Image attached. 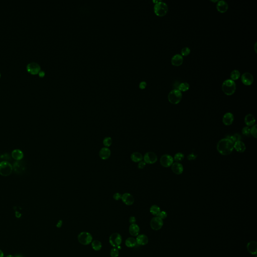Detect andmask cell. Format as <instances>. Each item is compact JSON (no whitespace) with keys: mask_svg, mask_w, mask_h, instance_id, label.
<instances>
[{"mask_svg":"<svg viewBox=\"0 0 257 257\" xmlns=\"http://www.w3.org/2000/svg\"><path fill=\"white\" fill-rule=\"evenodd\" d=\"M234 143L227 138L221 140L217 144V150L222 155L231 154L234 150Z\"/></svg>","mask_w":257,"mask_h":257,"instance_id":"obj_1","label":"cell"},{"mask_svg":"<svg viewBox=\"0 0 257 257\" xmlns=\"http://www.w3.org/2000/svg\"><path fill=\"white\" fill-rule=\"evenodd\" d=\"M222 90L224 93L228 96H231L235 93L236 85L235 82L231 79H227L224 81L222 85Z\"/></svg>","mask_w":257,"mask_h":257,"instance_id":"obj_2","label":"cell"},{"mask_svg":"<svg viewBox=\"0 0 257 257\" xmlns=\"http://www.w3.org/2000/svg\"><path fill=\"white\" fill-rule=\"evenodd\" d=\"M155 13L158 16L163 17L166 15L168 11V7L167 4L162 1H158L155 4L154 7Z\"/></svg>","mask_w":257,"mask_h":257,"instance_id":"obj_3","label":"cell"},{"mask_svg":"<svg viewBox=\"0 0 257 257\" xmlns=\"http://www.w3.org/2000/svg\"><path fill=\"white\" fill-rule=\"evenodd\" d=\"M182 98V94L181 91L178 89H174L169 93L168 98L170 103L176 105L181 101Z\"/></svg>","mask_w":257,"mask_h":257,"instance_id":"obj_4","label":"cell"},{"mask_svg":"<svg viewBox=\"0 0 257 257\" xmlns=\"http://www.w3.org/2000/svg\"><path fill=\"white\" fill-rule=\"evenodd\" d=\"M13 166L8 161H4L0 163V175L2 176L10 175L13 171Z\"/></svg>","mask_w":257,"mask_h":257,"instance_id":"obj_5","label":"cell"},{"mask_svg":"<svg viewBox=\"0 0 257 257\" xmlns=\"http://www.w3.org/2000/svg\"><path fill=\"white\" fill-rule=\"evenodd\" d=\"M78 240L80 244L88 245L92 242L93 237L89 232H82L78 235Z\"/></svg>","mask_w":257,"mask_h":257,"instance_id":"obj_6","label":"cell"},{"mask_svg":"<svg viewBox=\"0 0 257 257\" xmlns=\"http://www.w3.org/2000/svg\"><path fill=\"white\" fill-rule=\"evenodd\" d=\"M143 159L144 161L146 164H153L155 163L157 161V156L155 153L148 152L145 154Z\"/></svg>","mask_w":257,"mask_h":257,"instance_id":"obj_7","label":"cell"},{"mask_svg":"<svg viewBox=\"0 0 257 257\" xmlns=\"http://www.w3.org/2000/svg\"><path fill=\"white\" fill-rule=\"evenodd\" d=\"M160 161L162 166L164 167H169L173 164L174 159L170 155L165 154L162 156Z\"/></svg>","mask_w":257,"mask_h":257,"instance_id":"obj_8","label":"cell"},{"mask_svg":"<svg viewBox=\"0 0 257 257\" xmlns=\"http://www.w3.org/2000/svg\"><path fill=\"white\" fill-rule=\"evenodd\" d=\"M122 240L121 236L118 233H113L110 236L109 239L110 244L114 247H118V246H119L121 244Z\"/></svg>","mask_w":257,"mask_h":257,"instance_id":"obj_9","label":"cell"},{"mask_svg":"<svg viewBox=\"0 0 257 257\" xmlns=\"http://www.w3.org/2000/svg\"><path fill=\"white\" fill-rule=\"evenodd\" d=\"M163 225V219H161L158 216L153 217L152 219H151L150 226L151 228L154 230L155 231L159 230L162 227Z\"/></svg>","mask_w":257,"mask_h":257,"instance_id":"obj_10","label":"cell"},{"mask_svg":"<svg viewBox=\"0 0 257 257\" xmlns=\"http://www.w3.org/2000/svg\"><path fill=\"white\" fill-rule=\"evenodd\" d=\"M40 66L38 63L35 62H31L27 65V71L33 75L39 73L40 71Z\"/></svg>","mask_w":257,"mask_h":257,"instance_id":"obj_11","label":"cell"},{"mask_svg":"<svg viewBox=\"0 0 257 257\" xmlns=\"http://www.w3.org/2000/svg\"><path fill=\"white\" fill-rule=\"evenodd\" d=\"M13 169L17 174H22L26 169L25 163L23 161H17L15 162L13 166Z\"/></svg>","mask_w":257,"mask_h":257,"instance_id":"obj_12","label":"cell"},{"mask_svg":"<svg viewBox=\"0 0 257 257\" xmlns=\"http://www.w3.org/2000/svg\"><path fill=\"white\" fill-rule=\"evenodd\" d=\"M241 80L244 85H250L254 81V77L251 73L245 72L243 73L241 76Z\"/></svg>","mask_w":257,"mask_h":257,"instance_id":"obj_13","label":"cell"},{"mask_svg":"<svg viewBox=\"0 0 257 257\" xmlns=\"http://www.w3.org/2000/svg\"><path fill=\"white\" fill-rule=\"evenodd\" d=\"M122 200L125 204L127 206H131L134 202V198L132 194L129 193H125L122 196Z\"/></svg>","mask_w":257,"mask_h":257,"instance_id":"obj_14","label":"cell"},{"mask_svg":"<svg viewBox=\"0 0 257 257\" xmlns=\"http://www.w3.org/2000/svg\"><path fill=\"white\" fill-rule=\"evenodd\" d=\"M111 155V151L108 147H103L100 150L99 156L102 160L108 159Z\"/></svg>","mask_w":257,"mask_h":257,"instance_id":"obj_15","label":"cell"},{"mask_svg":"<svg viewBox=\"0 0 257 257\" xmlns=\"http://www.w3.org/2000/svg\"><path fill=\"white\" fill-rule=\"evenodd\" d=\"M228 8H229V5L226 1L222 0L217 2L216 9L219 12L222 13H224L227 11Z\"/></svg>","mask_w":257,"mask_h":257,"instance_id":"obj_16","label":"cell"},{"mask_svg":"<svg viewBox=\"0 0 257 257\" xmlns=\"http://www.w3.org/2000/svg\"><path fill=\"white\" fill-rule=\"evenodd\" d=\"M234 120V116L231 113H227L224 114L222 118V122L226 126L232 124Z\"/></svg>","mask_w":257,"mask_h":257,"instance_id":"obj_17","label":"cell"},{"mask_svg":"<svg viewBox=\"0 0 257 257\" xmlns=\"http://www.w3.org/2000/svg\"><path fill=\"white\" fill-rule=\"evenodd\" d=\"M171 169L173 173L177 175H180L183 171L182 165L179 162H175L171 165Z\"/></svg>","mask_w":257,"mask_h":257,"instance_id":"obj_18","label":"cell"},{"mask_svg":"<svg viewBox=\"0 0 257 257\" xmlns=\"http://www.w3.org/2000/svg\"><path fill=\"white\" fill-rule=\"evenodd\" d=\"M183 62V57L181 54H177L172 57L171 59V63L173 65L178 67L181 65Z\"/></svg>","mask_w":257,"mask_h":257,"instance_id":"obj_19","label":"cell"},{"mask_svg":"<svg viewBox=\"0 0 257 257\" xmlns=\"http://www.w3.org/2000/svg\"><path fill=\"white\" fill-rule=\"evenodd\" d=\"M234 149L238 152L243 153L245 151L246 147L242 141H238L234 143Z\"/></svg>","mask_w":257,"mask_h":257,"instance_id":"obj_20","label":"cell"},{"mask_svg":"<svg viewBox=\"0 0 257 257\" xmlns=\"http://www.w3.org/2000/svg\"><path fill=\"white\" fill-rule=\"evenodd\" d=\"M247 250L250 254L252 255H256L257 253V243L254 241H252L249 243L247 245Z\"/></svg>","mask_w":257,"mask_h":257,"instance_id":"obj_21","label":"cell"},{"mask_svg":"<svg viewBox=\"0 0 257 257\" xmlns=\"http://www.w3.org/2000/svg\"><path fill=\"white\" fill-rule=\"evenodd\" d=\"M255 117L252 114H248L245 118V123L248 127L253 126L255 124Z\"/></svg>","mask_w":257,"mask_h":257,"instance_id":"obj_22","label":"cell"},{"mask_svg":"<svg viewBox=\"0 0 257 257\" xmlns=\"http://www.w3.org/2000/svg\"><path fill=\"white\" fill-rule=\"evenodd\" d=\"M136 240L137 244L139 245H146L148 243V238L145 235H138Z\"/></svg>","mask_w":257,"mask_h":257,"instance_id":"obj_23","label":"cell"},{"mask_svg":"<svg viewBox=\"0 0 257 257\" xmlns=\"http://www.w3.org/2000/svg\"><path fill=\"white\" fill-rule=\"evenodd\" d=\"M140 232V228L137 224H131L129 227V232L132 236H138Z\"/></svg>","mask_w":257,"mask_h":257,"instance_id":"obj_24","label":"cell"},{"mask_svg":"<svg viewBox=\"0 0 257 257\" xmlns=\"http://www.w3.org/2000/svg\"><path fill=\"white\" fill-rule=\"evenodd\" d=\"M12 158L17 161L21 160L24 157L23 153L20 150H14L12 153Z\"/></svg>","mask_w":257,"mask_h":257,"instance_id":"obj_25","label":"cell"},{"mask_svg":"<svg viewBox=\"0 0 257 257\" xmlns=\"http://www.w3.org/2000/svg\"><path fill=\"white\" fill-rule=\"evenodd\" d=\"M131 159L132 161L134 162H140V161H142L143 159V157L142 154L138 152H135L131 154Z\"/></svg>","mask_w":257,"mask_h":257,"instance_id":"obj_26","label":"cell"},{"mask_svg":"<svg viewBox=\"0 0 257 257\" xmlns=\"http://www.w3.org/2000/svg\"><path fill=\"white\" fill-rule=\"evenodd\" d=\"M126 245L129 248L134 247L137 244L136 239L134 237H129L126 240Z\"/></svg>","mask_w":257,"mask_h":257,"instance_id":"obj_27","label":"cell"},{"mask_svg":"<svg viewBox=\"0 0 257 257\" xmlns=\"http://www.w3.org/2000/svg\"><path fill=\"white\" fill-rule=\"evenodd\" d=\"M91 246L93 249L95 250H99L101 249L102 245L99 240H93L91 243Z\"/></svg>","mask_w":257,"mask_h":257,"instance_id":"obj_28","label":"cell"},{"mask_svg":"<svg viewBox=\"0 0 257 257\" xmlns=\"http://www.w3.org/2000/svg\"><path fill=\"white\" fill-rule=\"evenodd\" d=\"M150 211L153 215L156 216H157L161 211L160 207L156 205H153L152 206L150 209Z\"/></svg>","mask_w":257,"mask_h":257,"instance_id":"obj_29","label":"cell"},{"mask_svg":"<svg viewBox=\"0 0 257 257\" xmlns=\"http://www.w3.org/2000/svg\"><path fill=\"white\" fill-rule=\"evenodd\" d=\"M178 90L181 91H186L189 89V85L188 83H180L178 87Z\"/></svg>","mask_w":257,"mask_h":257,"instance_id":"obj_30","label":"cell"},{"mask_svg":"<svg viewBox=\"0 0 257 257\" xmlns=\"http://www.w3.org/2000/svg\"><path fill=\"white\" fill-rule=\"evenodd\" d=\"M240 73L239 70H234L231 73V80H236L240 77Z\"/></svg>","mask_w":257,"mask_h":257,"instance_id":"obj_31","label":"cell"},{"mask_svg":"<svg viewBox=\"0 0 257 257\" xmlns=\"http://www.w3.org/2000/svg\"><path fill=\"white\" fill-rule=\"evenodd\" d=\"M113 143V140L110 137H107L103 140V144L105 146V147H109L111 146Z\"/></svg>","mask_w":257,"mask_h":257,"instance_id":"obj_32","label":"cell"},{"mask_svg":"<svg viewBox=\"0 0 257 257\" xmlns=\"http://www.w3.org/2000/svg\"><path fill=\"white\" fill-rule=\"evenodd\" d=\"M184 154L182 153H177L175 155L174 157V160L176 161V162H179L182 161L184 159Z\"/></svg>","mask_w":257,"mask_h":257,"instance_id":"obj_33","label":"cell"},{"mask_svg":"<svg viewBox=\"0 0 257 257\" xmlns=\"http://www.w3.org/2000/svg\"><path fill=\"white\" fill-rule=\"evenodd\" d=\"M181 53L182 56H186L189 55L190 53V49L189 47H185L181 49Z\"/></svg>","mask_w":257,"mask_h":257,"instance_id":"obj_34","label":"cell"},{"mask_svg":"<svg viewBox=\"0 0 257 257\" xmlns=\"http://www.w3.org/2000/svg\"><path fill=\"white\" fill-rule=\"evenodd\" d=\"M10 159V157L8 154H0V163L4 161H8Z\"/></svg>","mask_w":257,"mask_h":257,"instance_id":"obj_35","label":"cell"},{"mask_svg":"<svg viewBox=\"0 0 257 257\" xmlns=\"http://www.w3.org/2000/svg\"><path fill=\"white\" fill-rule=\"evenodd\" d=\"M250 128L249 127H245L242 130L243 134L245 136L249 137L250 135Z\"/></svg>","mask_w":257,"mask_h":257,"instance_id":"obj_36","label":"cell"},{"mask_svg":"<svg viewBox=\"0 0 257 257\" xmlns=\"http://www.w3.org/2000/svg\"><path fill=\"white\" fill-rule=\"evenodd\" d=\"M110 255L111 256V257H118V256L119 255V252L118 250V249L117 248H113L111 250Z\"/></svg>","mask_w":257,"mask_h":257,"instance_id":"obj_37","label":"cell"},{"mask_svg":"<svg viewBox=\"0 0 257 257\" xmlns=\"http://www.w3.org/2000/svg\"><path fill=\"white\" fill-rule=\"evenodd\" d=\"M250 135L253 136L254 138H257V125H255L250 128Z\"/></svg>","mask_w":257,"mask_h":257,"instance_id":"obj_38","label":"cell"},{"mask_svg":"<svg viewBox=\"0 0 257 257\" xmlns=\"http://www.w3.org/2000/svg\"><path fill=\"white\" fill-rule=\"evenodd\" d=\"M157 216L159 217L161 219H165L167 216V214L164 211H162L160 212L159 214H158V215Z\"/></svg>","mask_w":257,"mask_h":257,"instance_id":"obj_39","label":"cell"},{"mask_svg":"<svg viewBox=\"0 0 257 257\" xmlns=\"http://www.w3.org/2000/svg\"><path fill=\"white\" fill-rule=\"evenodd\" d=\"M122 195L121 193H114V195H113V198H114V200H116V201H119V199H121L122 198Z\"/></svg>","mask_w":257,"mask_h":257,"instance_id":"obj_40","label":"cell"},{"mask_svg":"<svg viewBox=\"0 0 257 257\" xmlns=\"http://www.w3.org/2000/svg\"><path fill=\"white\" fill-rule=\"evenodd\" d=\"M146 163L144 161H141L139 162L138 165V168L140 169H142L146 166Z\"/></svg>","mask_w":257,"mask_h":257,"instance_id":"obj_41","label":"cell"},{"mask_svg":"<svg viewBox=\"0 0 257 257\" xmlns=\"http://www.w3.org/2000/svg\"><path fill=\"white\" fill-rule=\"evenodd\" d=\"M196 157H197V155H196L194 154V153H191L190 154L188 155V159L189 160H193L195 159Z\"/></svg>","mask_w":257,"mask_h":257,"instance_id":"obj_42","label":"cell"},{"mask_svg":"<svg viewBox=\"0 0 257 257\" xmlns=\"http://www.w3.org/2000/svg\"><path fill=\"white\" fill-rule=\"evenodd\" d=\"M147 86V83L145 81H142L141 83H140L139 87L141 89H144Z\"/></svg>","mask_w":257,"mask_h":257,"instance_id":"obj_43","label":"cell"},{"mask_svg":"<svg viewBox=\"0 0 257 257\" xmlns=\"http://www.w3.org/2000/svg\"><path fill=\"white\" fill-rule=\"evenodd\" d=\"M136 218L134 216H131V217H130L129 222L131 224H135L136 222Z\"/></svg>","mask_w":257,"mask_h":257,"instance_id":"obj_44","label":"cell"},{"mask_svg":"<svg viewBox=\"0 0 257 257\" xmlns=\"http://www.w3.org/2000/svg\"><path fill=\"white\" fill-rule=\"evenodd\" d=\"M39 76L40 77H43V76L45 75V72L43 71V70H40L39 72Z\"/></svg>","mask_w":257,"mask_h":257,"instance_id":"obj_45","label":"cell"},{"mask_svg":"<svg viewBox=\"0 0 257 257\" xmlns=\"http://www.w3.org/2000/svg\"><path fill=\"white\" fill-rule=\"evenodd\" d=\"M62 224V221H59L58 222V224H57V227H61Z\"/></svg>","mask_w":257,"mask_h":257,"instance_id":"obj_46","label":"cell"},{"mask_svg":"<svg viewBox=\"0 0 257 257\" xmlns=\"http://www.w3.org/2000/svg\"><path fill=\"white\" fill-rule=\"evenodd\" d=\"M0 257H4L3 252L1 250H0Z\"/></svg>","mask_w":257,"mask_h":257,"instance_id":"obj_47","label":"cell"},{"mask_svg":"<svg viewBox=\"0 0 257 257\" xmlns=\"http://www.w3.org/2000/svg\"><path fill=\"white\" fill-rule=\"evenodd\" d=\"M256 45H257V42H256V43L255 47V51L256 52H257V51H256Z\"/></svg>","mask_w":257,"mask_h":257,"instance_id":"obj_48","label":"cell"},{"mask_svg":"<svg viewBox=\"0 0 257 257\" xmlns=\"http://www.w3.org/2000/svg\"><path fill=\"white\" fill-rule=\"evenodd\" d=\"M7 257H14L13 256L9 255V256H7Z\"/></svg>","mask_w":257,"mask_h":257,"instance_id":"obj_49","label":"cell"},{"mask_svg":"<svg viewBox=\"0 0 257 257\" xmlns=\"http://www.w3.org/2000/svg\"><path fill=\"white\" fill-rule=\"evenodd\" d=\"M22 257V256H21L17 255V256H16V257Z\"/></svg>","mask_w":257,"mask_h":257,"instance_id":"obj_50","label":"cell"},{"mask_svg":"<svg viewBox=\"0 0 257 257\" xmlns=\"http://www.w3.org/2000/svg\"><path fill=\"white\" fill-rule=\"evenodd\" d=\"M0 77H1V73H0Z\"/></svg>","mask_w":257,"mask_h":257,"instance_id":"obj_51","label":"cell"}]
</instances>
